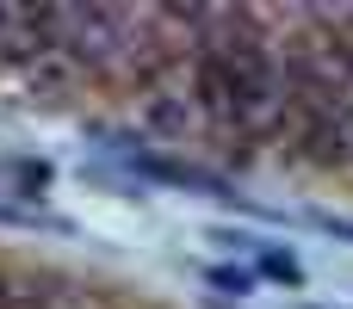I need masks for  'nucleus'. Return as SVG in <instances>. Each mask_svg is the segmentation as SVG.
Segmentation results:
<instances>
[{
  "mask_svg": "<svg viewBox=\"0 0 353 309\" xmlns=\"http://www.w3.org/2000/svg\"><path fill=\"white\" fill-rule=\"evenodd\" d=\"M87 68L74 62V50H43L31 68H25V81H31V93H43V99H62V93H74V81H81Z\"/></svg>",
  "mask_w": 353,
  "mask_h": 309,
  "instance_id": "nucleus-5",
  "label": "nucleus"
},
{
  "mask_svg": "<svg viewBox=\"0 0 353 309\" xmlns=\"http://www.w3.org/2000/svg\"><path fill=\"white\" fill-rule=\"evenodd\" d=\"M6 25H12V6H0V43H6Z\"/></svg>",
  "mask_w": 353,
  "mask_h": 309,
  "instance_id": "nucleus-9",
  "label": "nucleus"
},
{
  "mask_svg": "<svg viewBox=\"0 0 353 309\" xmlns=\"http://www.w3.org/2000/svg\"><path fill=\"white\" fill-rule=\"evenodd\" d=\"M62 37H56V6H12V25H6V43H0V56L6 62H19V68H31L43 50H56Z\"/></svg>",
  "mask_w": 353,
  "mask_h": 309,
  "instance_id": "nucleus-3",
  "label": "nucleus"
},
{
  "mask_svg": "<svg viewBox=\"0 0 353 309\" xmlns=\"http://www.w3.org/2000/svg\"><path fill=\"white\" fill-rule=\"evenodd\" d=\"M186 93H192V105H199V124H211V130H236V74H230L211 50L192 56Z\"/></svg>",
  "mask_w": 353,
  "mask_h": 309,
  "instance_id": "nucleus-1",
  "label": "nucleus"
},
{
  "mask_svg": "<svg viewBox=\"0 0 353 309\" xmlns=\"http://www.w3.org/2000/svg\"><path fill=\"white\" fill-rule=\"evenodd\" d=\"M261 273L279 279V285H292V291L304 285V260H298L292 248H261Z\"/></svg>",
  "mask_w": 353,
  "mask_h": 309,
  "instance_id": "nucleus-6",
  "label": "nucleus"
},
{
  "mask_svg": "<svg viewBox=\"0 0 353 309\" xmlns=\"http://www.w3.org/2000/svg\"><path fill=\"white\" fill-rule=\"evenodd\" d=\"M310 309H341V303H310Z\"/></svg>",
  "mask_w": 353,
  "mask_h": 309,
  "instance_id": "nucleus-10",
  "label": "nucleus"
},
{
  "mask_svg": "<svg viewBox=\"0 0 353 309\" xmlns=\"http://www.w3.org/2000/svg\"><path fill=\"white\" fill-rule=\"evenodd\" d=\"M192 124H199L192 93H186V87H161V81H149V93L137 99V130L155 136V142H186Z\"/></svg>",
  "mask_w": 353,
  "mask_h": 309,
  "instance_id": "nucleus-2",
  "label": "nucleus"
},
{
  "mask_svg": "<svg viewBox=\"0 0 353 309\" xmlns=\"http://www.w3.org/2000/svg\"><path fill=\"white\" fill-rule=\"evenodd\" d=\"M205 279H211V285H217V291H236V297H248V291H254V279H261V273H254V266H211V273H205Z\"/></svg>",
  "mask_w": 353,
  "mask_h": 309,
  "instance_id": "nucleus-7",
  "label": "nucleus"
},
{
  "mask_svg": "<svg viewBox=\"0 0 353 309\" xmlns=\"http://www.w3.org/2000/svg\"><path fill=\"white\" fill-rule=\"evenodd\" d=\"M310 223H316V229H329V235H341V242H353V217H329V211H316Z\"/></svg>",
  "mask_w": 353,
  "mask_h": 309,
  "instance_id": "nucleus-8",
  "label": "nucleus"
},
{
  "mask_svg": "<svg viewBox=\"0 0 353 309\" xmlns=\"http://www.w3.org/2000/svg\"><path fill=\"white\" fill-rule=\"evenodd\" d=\"M130 167L143 173V180H161V186H186V192H205V198H236L217 173H205V167H186V161H161V155H130Z\"/></svg>",
  "mask_w": 353,
  "mask_h": 309,
  "instance_id": "nucleus-4",
  "label": "nucleus"
}]
</instances>
